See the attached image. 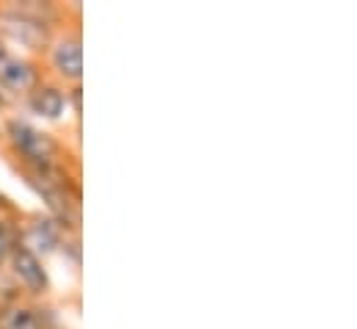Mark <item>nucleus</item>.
Masks as SVG:
<instances>
[{
  "label": "nucleus",
  "mask_w": 357,
  "mask_h": 329,
  "mask_svg": "<svg viewBox=\"0 0 357 329\" xmlns=\"http://www.w3.org/2000/svg\"><path fill=\"white\" fill-rule=\"evenodd\" d=\"M36 83H39V72L33 70L31 61H25L20 56H11V53L0 61V91L28 94Z\"/></svg>",
  "instance_id": "obj_3"
},
{
  "label": "nucleus",
  "mask_w": 357,
  "mask_h": 329,
  "mask_svg": "<svg viewBox=\"0 0 357 329\" xmlns=\"http://www.w3.org/2000/svg\"><path fill=\"white\" fill-rule=\"evenodd\" d=\"M28 108L42 116V119H61L67 114V91L53 86V83H36L31 91H28Z\"/></svg>",
  "instance_id": "obj_4"
},
{
  "label": "nucleus",
  "mask_w": 357,
  "mask_h": 329,
  "mask_svg": "<svg viewBox=\"0 0 357 329\" xmlns=\"http://www.w3.org/2000/svg\"><path fill=\"white\" fill-rule=\"evenodd\" d=\"M14 247H17V244H14V233L6 227V222H0V263L11 254V249Z\"/></svg>",
  "instance_id": "obj_9"
},
{
  "label": "nucleus",
  "mask_w": 357,
  "mask_h": 329,
  "mask_svg": "<svg viewBox=\"0 0 357 329\" xmlns=\"http://www.w3.org/2000/svg\"><path fill=\"white\" fill-rule=\"evenodd\" d=\"M0 208H8V199H6L3 194H0Z\"/></svg>",
  "instance_id": "obj_11"
},
{
  "label": "nucleus",
  "mask_w": 357,
  "mask_h": 329,
  "mask_svg": "<svg viewBox=\"0 0 357 329\" xmlns=\"http://www.w3.org/2000/svg\"><path fill=\"white\" fill-rule=\"evenodd\" d=\"M3 31L11 36V39H17L20 45H25V47H39L42 42H45V22H42V17H31L28 11H14V14H6L3 17Z\"/></svg>",
  "instance_id": "obj_6"
},
{
  "label": "nucleus",
  "mask_w": 357,
  "mask_h": 329,
  "mask_svg": "<svg viewBox=\"0 0 357 329\" xmlns=\"http://www.w3.org/2000/svg\"><path fill=\"white\" fill-rule=\"evenodd\" d=\"M61 244V224L59 222H53V219H33L31 222V227H28V233H25V244L22 247H28L33 254H50V252H56Z\"/></svg>",
  "instance_id": "obj_7"
},
{
  "label": "nucleus",
  "mask_w": 357,
  "mask_h": 329,
  "mask_svg": "<svg viewBox=\"0 0 357 329\" xmlns=\"http://www.w3.org/2000/svg\"><path fill=\"white\" fill-rule=\"evenodd\" d=\"M0 329H45L36 307L8 302L0 307Z\"/></svg>",
  "instance_id": "obj_8"
},
{
  "label": "nucleus",
  "mask_w": 357,
  "mask_h": 329,
  "mask_svg": "<svg viewBox=\"0 0 357 329\" xmlns=\"http://www.w3.org/2000/svg\"><path fill=\"white\" fill-rule=\"evenodd\" d=\"M6 56H8V50H6V47H3V42H0V61H3Z\"/></svg>",
  "instance_id": "obj_10"
},
{
  "label": "nucleus",
  "mask_w": 357,
  "mask_h": 329,
  "mask_svg": "<svg viewBox=\"0 0 357 329\" xmlns=\"http://www.w3.org/2000/svg\"><path fill=\"white\" fill-rule=\"evenodd\" d=\"M8 260H11V271H14L17 282H20L28 293L39 296V293H45V291L50 288V277H47V271H45V266H42V257L33 254L28 247L17 244V247L11 249Z\"/></svg>",
  "instance_id": "obj_2"
},
{
  "label": "nucleus",
  "mask_w": 357,
  "mask_h": 329,
  "mask_svg": "<svg viewBox=\"0 0 357 329\" xmlns=\"http://www.w3.org/2000/svg\"><path fill=\"white\" fill-rule=\"evenodd\" d=\"M50 64L64 81H81L84 61H81V39L78 36H61L50 47Z\"/></svg>",
  "instance_id": "obj_5"
},
{
  "label": "nucleus",
  "mask_w": 357,
  "mask_h": 329,
  "mask_svg": "<svg viewBox=\"0 0 357 329\" xmlns=\"http://www.w3.org/2000/svg\"><path fill=\"white\" fill-rule=\"evenodd\" d=\"M6 139L11 150L25 161L31 174H53L61 171V144L33 128L25 119H8L6 122Z\"/></svg>",
  "instance_id": "obj_1"
}]
</instances>
